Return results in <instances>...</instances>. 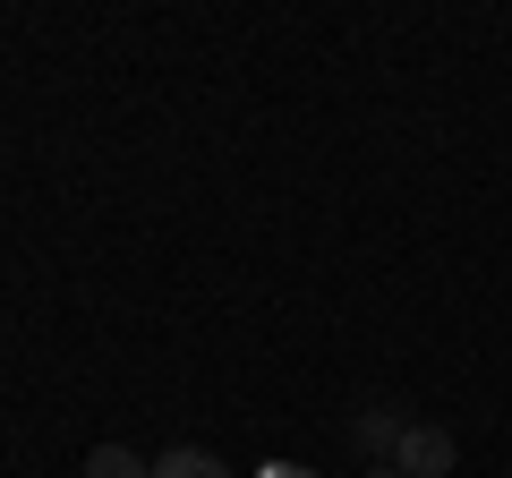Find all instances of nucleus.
<instances>
[{
    "label": "nucleus",
    "mask_w": 512,
    "mask_h": 478,
    "mask_svg": "<svg viewBox=\"0 0 512 478\" xmlns=\"http://www.w3.org/2000/svg\"><path fill=\"white\" fill-rule=\"evenodd\" d=\"M453 461H461V444L444 436V427H402V453H393L402 478H444Z\"/></svg>",
    "instance_id": "nucleus-1"
},
{
    "label": "nucleus",
    "mask_w": 512,
    "mask_h": 478,
    "mask_svg": "<svg viewBox=\"0 0 512 478\" xmlns=\"http://www.w3.org/2000/svg\"><path fill=\"white\" fill-rule=\"evenodd\" d=\"M402 427H410V419H393V410H359V419H350V444H359V453H384V470H393Z\"/></svg>",
    "instance_id": "nucleus-2"
},
{
    "label": "nucleus",
    "mask_w": 512,
    "mask_h": 478,
    "mask_svg": "<svg viewBox=\"0 0 512 478\" xmlns=\"http://www.w3.org/2000/svg\"><path fill=\"white\" fill-rule=\"evenodd\" d=\"M154 478H231L205 444H171V453H154Z\"/></svg>",
    "instance_id": "nucleus-3"
},
{
    "label": "nucleus",
    "mask_w": 512,
    "mask_h": 478,
    "mask_svg": "<svg viewBox=\"0 0 512 478\" xmlns=\"http://www.w3.org/2000/svg\"><path fill=\"white\" fill-rule=\"evenodd\" d=\"M86 478H154V461H137L128 444H94V453H86Z\"/></svg>",
    "instance_id": "nucleus-4"
},
{
    "label": "nucleus",
    "mask_w": 512,
    "mask_h": 478,
    "mask_svg": "<svg viewBox=\"0 0 512 478\" xmlns=\"http://www.w3.org/2000/svg\"><path fill=\"white\" fill-rule=\"evenodd\" d=\"M359 478H402V470H359Z\"/></svg>",
    "instance_id": "nucleus-5"
}]
</instances>
